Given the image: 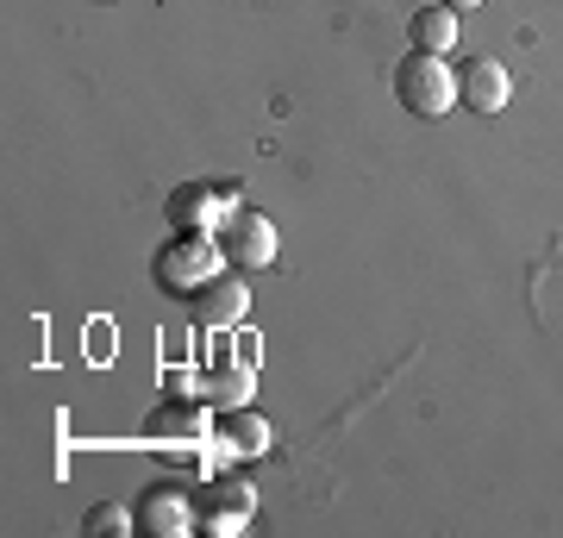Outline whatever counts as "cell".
I'll list each match as a JSON object with an SVG mask.
<instances>
[{"mask_svg": "<svg viewBox=\"0 0 563 538\" xmlns=\"http://www.w3.org/2000/svg\"><path fill=\"white\" fill-rule=\"evenodd\" d=\"M239 182H181L169 195V220H176V232H213L220 239L225 220L239 213Z\"/></svg>", "mask_w": 563, "mask_h": 538, "instance_id": "obj_4", "label": "cell"}, {"mask_svg": "<svg viewBox=\"0 0 563 538\" xmlns=\"http://www.w3.org/2000/svg\"><path fill=\"white\" fill-rule=\"evenodd\" d=\"M457 100L470 113H501L514 100V76H507L501 57H463V76H457Z\"/></svg>", "mask_w": 563, "mask_h": 538, "instance_id": "obj_8", "label": "cell"}, {"mask_svg": "<svg viewBox=\"0 0 563 538\" xmlns=\"http://www.w3.org/2000/svg\"><path fill=\"white\" fill-rule=\"evenodd\" d=\"M395 100L420 120H439L457 107V69L444 57H426V51H407L401 69H395Z\"/></svg>", "mask_w": 563, "mask_h": 538, "instance_id": "obj_2", "label": "cell"}, {"mask_svg": "<svg viewBox=\"0 0 563 538\" xmlns=\"http://www.w3.org/2000/svg\"><path fill=\"white\" fill-rule=\"evenodd\" d=\"M132 526L144 538H188V532H201V501L188 495L181 482H151L132 501Z\"/></svg>", "mask_w": 563, "mask_h": 538, "instance_id": "obj_3", "label": "cell"}, {"mask_svg": "<svg viewBox=\"0 0 563 538\" xmlns=\"http://www.w3.org/2000/svg\"><path fill=\"white\" fill-rule=\"evenodd\" d=\"M451 44H457V7H444V0L420 7V13H413V51H426V57H444Z\"/></svg>", "mask_w": 563, "mask_h": 538, "instance_id": "obj_12", "label": "cell"}, {"mask_svg": "<svg viewBox=\"0 0 563 538\" xmlns=\"http://www.w3.org/2000/svg\"><path fill=\"white\" fill-rule=\"evenodd\" d=\"M251 388H257V339H239L232 358H213V370H207V400L225 414V407H244Z\"/></svg>", "mask_w": 563, "mask_h": 538, "instance_id": "obj_7", "label": "cell"}, {"mask_svg": "<svg viewBox=\"0 0 563 538\" xmlns=\"http://www.w3.org/2000/svg\"><path fill=\"white\" fill-rule=\"evenodd\" d=\"M220 244H225V263H232V270H269V263H276V226L263 220V213H251V207H239V213L225 220Z\"/></svg>", "mask_w": 563, "mask_h": 538, "instance_id": "obj_6", "label": "cell"}, {"mask_svg": "<svg viewBox=\"0 0 563 538\" xmlns=\"http://www.w3.org/2000/svg\"><path fill=\"white\" fill-rule=\"evenodd\" d=\"M157 282L169 288V295H201L213 276H225V244L213 239V232H176V239H163L157 251Z\"/></svg>", "mask_w": 563, "mask_h": 538, "instance_id": "obj_1", "label": "cell"}, {"mask_svg": "<svg viewBox=\"0 0 563 538\" xmlns=\"http://www.w3.org/2000/svg\"><path fill=\"white\" fill-rule=\"evenodd\" d=\"M81 532H95V538H101V532H113V538H120V532H139V526H132V514H125V507L101 501V507H88V519H81Z\"/></svg>", "mask_w": 563, "mask_h": 538, "instance_id": "obj_13", "label": "cell"}, {"mask_svg": "<svg viewBox=\"0 0 563 538\" xmlns=\"http://www.w3.org/2000/svg\"><path fill=\"white\" fill-rule=\"evenodd\" d=\"M95 7H113V0H95Z\"/></svg>", "mask_w": 563, "mask_h": 538, "instance_id": "obj_15", "label": "cell"}, {"mask_svg": "<svg viewBox=\"0 0 563 538\" xmlns=\"http://www.w3.org/2000/svg\"><path fill=\"white\" fill-rule=\"evenodd\" d=\"M195 501H201V532H213V538L244 532L251 514H257V488H251L244 476H213L207 495H195Z\"/></svg>", "mask_w": 563, "mask_h": 538, "instance_id": "obj_5", "label": "cell"}, {"mask_svg": "<svg viewBox=\"0 0 563 538\" xmlns=\"http://www.w3.org/2000/svg\"><path fill=\"white\" fill-rule=\"evenodd\" d=\"M188 307H195V319H201V326H239L244 307H251V295H244V282L225 270V276L207 282L201 295H188Z\"/></svg>", "mask_w": 563, "mask_h": 538, "instance_id": "obj_11", "label": "cell"}, {"mask_svg": "<svg viewBox=\"0 0 563 538\" xmlns=\"http://www.w3.org/2000/svg\"><path fill=\"white\" fill-rule=\"evenodd\" d=\"M444 7H483V0H444Z\"/></svg>", "mask_w": 563, "mask_h": 538, "instance_id": "obj_14", "label": "cell"}, {"mask_svg": "<svg viewBox=\"0 0 563 538\" xmlns=\"http://www.w3.org/2000/svg\"><path fill=\"white\" fill-rule=\"evenodd\" d=\"M269 451V419L251 414V407H225L213 419V458H263Z\"/></svg>", "mask_w": 563, "mask_h": 538, "instance_id": "obj_9", "label": "cell"}, {"mask_svg": "<svg viewBox=\"0 0 563 538\" xmlns=\"http://www.w3.org/2000/svg\"><path fill=\"white\" fill-rule=\"evenodd\" d=\"M144 439H163V444H207L213 439V414L201 400H163L157 414L144 419Z\"/></svg>", "mask_w": 563, "mask_h": 538, "instance_id": "obj_10", "label": "cell"}]
</instances>
